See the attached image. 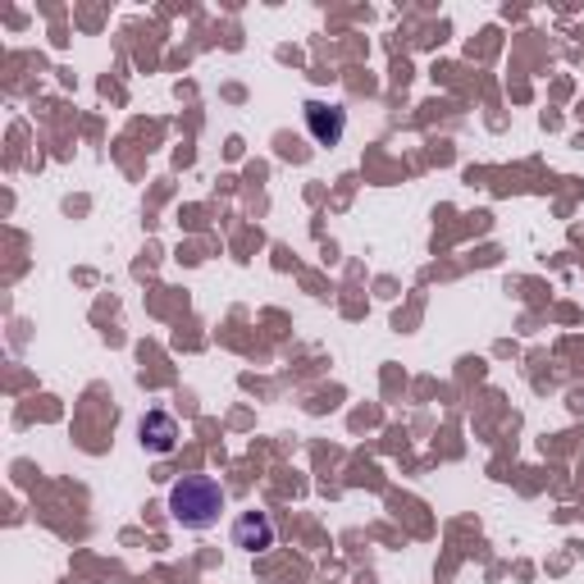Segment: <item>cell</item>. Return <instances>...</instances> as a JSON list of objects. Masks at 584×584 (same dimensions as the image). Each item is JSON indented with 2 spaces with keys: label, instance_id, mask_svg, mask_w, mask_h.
I'll use <instances>...</instances> for the list:
<instances>
[{
  "label": "cell",
  "instance_id": "cell-1",
  "mask_svg": "<svg viewBox=\"0 0 584 584\" xmlns=\"http://www.w3.org/2000/svg\"><path fill=\"white\" fill-rule=\"evenodd\" d=\"M224 485L211 475H183V479H174V489H169V516L179 521L183 529H211L224 512Z\"/></svg>",
  "mask_w": 584,
  "mask_h": 584
},
{
  "label": "cell",
  "instance_id": "cell-2",
  "mask_svg": "<svg viewBox=\"0 0 584 584\" xmlns=\"http://www.w3.org/2000/svg\"><path fill=\"white\" fill-rule=\"evenodd\" d=\"M307 129L320 146H338L347 133V110L329 106V100H307Z\"/></svg>",
  "mask_w": 584,
  "mask_h": 584
},
{
  "label": "cell",
  "instance_id": "cell-3",
  "mask_svg": "<svg viewBox=\"0 0 584 584\" xmlns=\"http://www.w3.org/2000/svg\"><path fill=\"white\" fill-rule=\"evenodd\" d=\"M138 439L146 452H156V456H169L174 448H179V425H174L169 412H146L138 420Z\"/></svg>",
  "mask_w": 584,
  "mask_h": 584
},
{
  "label": "cell",
  "instance_id": "cell-4",
  "mask_svg": "<svg viewBox=\"0 0 584 584\" xmlns=\"http://www.w3.org/2000/svg\"><path fill=\"white\" fill-rule=\"evenodd\" d=\"M234 548H242V552L274 548V521H270V512H242L234 521Z\"/></svg>",
  "mask_w": 584,
  "mask_h": 584
}]
</instances>
